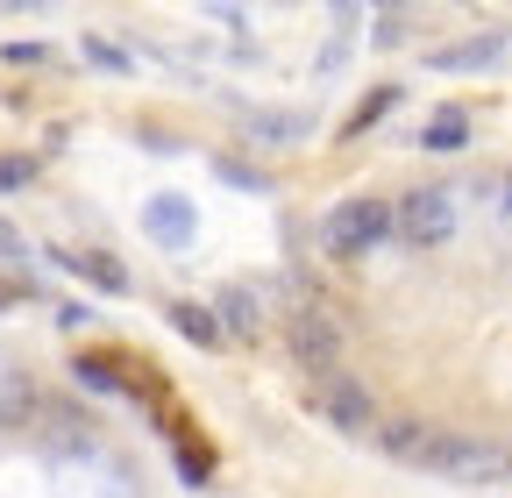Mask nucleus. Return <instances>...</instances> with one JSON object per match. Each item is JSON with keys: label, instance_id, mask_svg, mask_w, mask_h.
Wrapping results in <instances>:
<instances>
[{"label": "nucleus", "instance_id": "obj_1", "mask_svg": "<svg viewBox=\"0 0 512 498\" xmlns=\"http://www.w3.org/2000/svg\"><path fill=\"white\" fill-rule=\"evenodd\" d=\"M413 470L448 477V484H505L512 477V449L484 442V434H463V427H434L427 449L413 456Z\"/></svg>", "mask_w": 512, "mask_h": 498}, {"label": "nucleus", "instance_id": "obj_2", "mask_svg": "<svg viewBox=\"0 0 512 498\" xmlns=\"http://www.w3.org/2000/svg\"><path fill=\"white\" fill-rule=\"evenodd\" d=\"M285 356H292V370H306L313 385H320V378H335L342 356H349V328H342V314H335V306H320V299L292 306V314H285Z\"/></svg>", "mask_w": 512, "mask_h": 498}, {"label": "nucleus", "instance_id": "obj_3", "mask_svg": "<svg viewBox=\"0 0 512 498\" xmlns=\"http://www.w3.org/2000/svg\"><path fill=\"white\" fill-rule=\"evenodd\" d=\"M384 242H392V200H377V193H356V200H342L328 221H320V249H328L335 264H356V257H370Z\"/></svg>", "mask_w": 512, "mask_h": 498}, {"label": "nucleus", "instance_id": "obj_4", "mask_svg": "<svg viewBox=\"0 0 512 498\" xmlns=\"http://www.w3.org/2000/svg\"><path fill=\"white\" fill-rule=\"evenodd\" d=\"M392 235L406 249H441L448 235H456V193H448V185H420V193H406L392 207Z\"/></svg>", "mask_w": 512, "mask_h": 498}, {"label": "nucleus", "instance_id": "obj_5", "mask_svg": "<svg viewBox=\"0 0 512 498\" xmlns=\"http://www.w3.org/2000/svg\"><path fill=\"white\" fill-rule=\"evenodd\" d=\"M313 413L335 434H377V399H370L363 378H349V370H335V378L313 385Z\"/></svg>", "mask_w": 512, "mask_h": 498}, {"label": "nucleus", "instance_id": "obj_6", "mask_svg": "<svg viewBox=\"0 0 512 498\" xmlns=\"http://www.w3.org/2000/svg\"><path fill=\"white\" fill-rule=\"evenodd\" d=\"M36 420H43L36 378H29V370H0V427H8V434H29Z\"/></svg>", "mask_w": 512, "mask_h": 498}, {"label": "nucleus", "instance_id": "obj_7", "mask_svg": "<svg viewBox=\"0 0 512 498\" xmlns=\"http://www.w3.org/2000/svg\"><path fill=\"white\" fill-rule=\"evenodd\" d=\"M143 228H150L164 249H185L192 235H200V221H192V207H185L178 193H157V200L143 207Z\"/></svg>", "mask_w": 512, "mask_h": 498}, {"label": "nucleus", "instance_id": "obj_8", "mask_svg": "<svg viewBox=\"0 0 512 498\" xmlns=\"http://www.w3.org/2000/svg\"><path fill=\"white\" fill-rule=\"evenodd\" d=\"M50 264L79 271V278H86V285H100V292H128V271L107 257V249H50Z\"/></svg>", "mask_w": 512, "mask_h": 498}, {"label": "nucleus", "instance_id": "obj_9", "mask_svg": "<svg viewBox=\"0 0 512 498\" xmlns=\"http://www.w3.org/2000/svg\"><path fill=\"white\" fill-rule=\"evenodd\" d=\"M214 321H221V335L249 342L256 328H264V314H256V292H249V285H221V292H214Z\"/></svg>", "mask_w": 512, "mask_h": 498}, {"label": "nucleus", "instance_id": "obj_10", "mask_svg": "<svg viewBox=\"0 0 512 498\" xmlns=\"http://www.w3.org/2000/svg\"><path fill=\"white\" fill-rule=\"evenodd\" d=\"M164 321H171L192 349H221V342H228L221 321H214V306H200V299H171V306H164Z\"/></svg>", "mask_w": 512, "mask_h": 498}, {"label": "nucleus", "instance_id": "obj_11", "mask_svg": "<svg viewBox=\"0 0 512 498\" xmlns=\"http://www.w3.org/2000/svg\"><path fill=\"white\" fill-rule=\"evenodd\" d=\"M427 420H413V413H392V420H377V434H370V442L384 449V456H392V463H413L420 449H427Z\"/></svg>", "mask_w": 512, "mask_h": 498}, {"label": "nucleus", "instance_id": "obj_12", "mask_svg": "<svg viewBox=\"0 0 512 498\" xmlns=\"http://www.w3.org/2000/svg\"><path fill=\"white\" fill-rule=\"evenodd\" d=\"M498 50H505V36H470V43H441L427 65L434 72H484V65H498Z\"/></svg>", "mask_w": 512, "mask_h": 498}, {"label": "nucleus", "instance_id": "obj_13", "mask_svg": "<svg viewBox=\"0 0 512 498\" xmlns=\"http://www.w3.org/2000/svg\"><path fill=\"white\" fill-rule=\"evenodd\" d=\"M72 378H79L86 392H128V370H121L114 349H79V356H72Z\"/></svg>", "mask_w": 512, "mask_h": 498}, {"label": "nucleus", "instance_id": "obj_14", "mask_svg": "<svg viewBox=\"0 0 512 498\" xmlns=\"http://www.w3.org/2000/svg\"><path fill=\"white\" fill-rule=\"evenodd\" d=\"M420 143H427V150H463V143H470V114H463V107H441L427 129H420Z\"/></svg>", "mask_w": 512, "mask_h": 498}, {"label": "nucleus", "instance_id": "obj_15", "mask_svg": "<svg viewBox=\"0 0 512 498\" xmlns=\"http://www.w3.org/2000/svg\"><path fill=\"white\" fill-rule=\"evenodd\" d=\"M0 271H8V292H29V249L8 221H0Z\"/></svg>", "mask_w": 512, "mask_h": 498}, {"label": "nucleus", "instance_id": "obj_16", "mask_svg": "<svg viewBox=\"0 0 512 498\" xmlns=\"http://www.w3.org/2000/svg\"><path fill=\"white\" fill-rule=\"evenodd\" d=\"M249 129L264 143H285V136H306V114H249Z\"/></svg>", "mask_w": 512, "mask_h": 498}, {"label": "nucleus", "instance_id": "obj_17", "mask_svg": "<svg viewBox=\"0 0 512 498\" xmlns=\"http://www.w3.org/2000/svg\"><path fill=\"white\" fill-rule=\"evenodd\" d=\"M392 100H399V86H377V93H370V100H363V107L349 114V136H363V129H370V121H377L384 107H392Z\"/></svg>", "mask_w": 512, "mask_h": 498}, {"label": "nucleus", "instance_id": "obj_18", "mask_svg": "<svg viewBox=\"0 0 512 498\" xmlns=\"http://www.w3.org/2000/svg\"><path fill=\"white\" fill-rule=\"evenodd\" d=\"M86 57H93L100 72H128V50H114L107 36H86Z\"/></svg>", "mask_w": 512, "mask_h": 498}, {"label": "nucleus", "instance_id": "obj_19", "mask_svg": "<svg viewBox=\"0 0 512 498\" xmlns=\"http://www.w3.org/2000/svg\"><path fill=\"white\" fill-rule=\"evenodd\" d=\"M29 178H36V157H0V193H15Z\"/></svg>", "mask_w": 512, "mask_h": 498}, {"label": "nucleus", "instance_id": "obj_20", "mask_svg": "<svg viewBox=\"0 0 512 498\" xmlns=\"http://www.w3.org/2000/svg\"><path fill=\"white\" fill-rule=\"evenodd\" d=\"M0 57H8V65H50V43H8Z\"/></svg>", "mask_w": 512, "mask_h": 498}, {"label": "nucleus", "instance_id": "obj_21", "mask_svg": "<svg viewBox=\"0 0 512 498\" xmlns=\"http://www.w3.org/2000/svg\"><path fill=\"white\" fill-rule=\"evenodd\" d=\"M221 178H235V185H264V171H249V164H235V157H221Z\"/></svg>", "mask_w": 512, "mask_h": 498}, {"label": "nucleus", "instance_id": "obj_22", "mask_svg": "<svg viewBox=\"0 0 512 498\" xmlns=\"http://www.w3.org/2000/svg\"><path fill=\"white\" fill-rule=\"evenodd\" d=\"M399 36H406V15H384V22H377V43H384V50H392Z\"/></svg>", "mask_w": 512, "mask_h": 498}, {"label": "nucleus", "instance_id": "obj_23", "mask_svg": "<svg viewBox=\"0 0 512 498\" xmlns=\"http://www.w3.org/2000/svg\"><path fill=\"white\" fill-rule=\"evenodd\" d=\"M498 193H505V214H512V171H505V185H498Z\"/></svg>", "mask_w": 512, "mask_h": 498}]
</instances>
